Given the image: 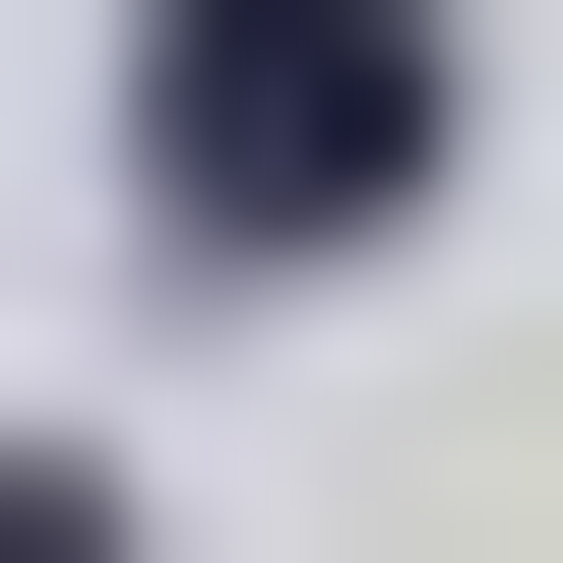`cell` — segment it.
Segmentation results:
<instances>
[{
	"label": "cell",
	"instance_id": "1",
	"mask_svg": "<svg viewBox=\"0 0 563 563\" xmlns=\"http://www.w3.org/2000/svg\"><path fill=\"white\" fill-rule=\"evenodd\" d=\"M188 188L313 251V188H439V0H188Z\"/></svg>",
	"mask_w": 563,
	"mask_h": 563
}]
</instances>
